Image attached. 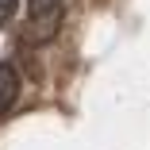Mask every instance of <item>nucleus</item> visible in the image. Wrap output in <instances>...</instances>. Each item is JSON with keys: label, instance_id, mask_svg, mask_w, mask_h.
I'll return each instance as SVG.
<instances>
[{"label": "nucleus", "instance_id": "nucleus-3", "mask_svg": "<svg viewBox=\"0 0 150 150\" xmlns=\"http://www.w3.org/2000/svg\"><path fill=\"white\" fill-rule=\"evenodd\" d=\"M54 8H62V0H31V4H27L31 16H42V12H54Z\"/></svg>", "mask_w": 150, "mask_h": 150}, {"label": "nucleus", "instance_id": "nucleus-1", "mask_svg": "<svg viewBox=\"0 0 150 150\" xmlns=\"http://www.w3.org/2000/svg\"><path fill=\"white\" fill-rule=\"evenodd\" d=\"M58 31H62V8L42 12V16H31L27 27H23V42H50Z\"/></svg>", "mask_w": 150, "mask_h": 150}, {"label": "nucleus", "instance_id": "nucleus-2", "mask_svg": "<svg viewBox=\"0 0 150 150\" xmlns=\"http://www.w3.org/2000/svg\"><path fill=\"white\" fill-rule=\"evenodd\" d=\"M19 96V73L12 62H0V115H4Z\"/></svg>", "mask_w": 150, "mask_h": 150}]
</instances>
